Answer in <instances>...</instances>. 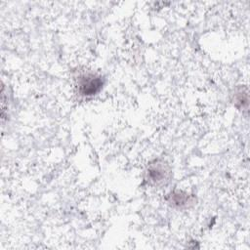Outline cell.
Instances as JSON below:
<instances>
[{
  "label": "cell",
  "instance_id": "6da1fadb",
  "mask_svg": "<svg viewBox=\"0 0 250 250\" xmlns=\"http://www.w3.org/2000/svg\"><path fill=\"white\" fill-rule=\"evenodd\" d=\"M104 86V78L93 73L82 74L78 78V93L83 97H92L98 94Z\"/></svg>",
  "mask_w": 250,
  "mask_h": 250
},
{
  "label": "cell",
  "instance_id": "7a4b0ae2",
  "mask_svg": "<svg viewBox=\"0 0 250 250\" xmlns=\"http://www.w3.org/2000/svg\"><path fill=\"white\" fill-rule=\"evenodd\" d=\"M169 172V166L164 160L154 159L147 166L145 180L148 185L158 186L167 179Z\"/></svg>",
  "mask_w": 250,
  "mask_h": 250
},
{
  "label": "cell",
  "instance_id": "3957f363",
  "mask_svg": "<svg viewBox=\"0 0 250 250\" xmlns=\"http://www.w3.org/2000/svg\"><path fill=\"white\" fill-rule=\"evenodd\" d=\"M169 205L175 208H187L194 203V196L184 190L175 189L166 196Z\"/></svg>",
  "mask_w": 250,
  "mask_h": 250
},
{
  "label": "cell",
  "instance_id": "277c9868",
  "mask_svg": "<svg viewBox=\"0 0 250 250\" xmlns=\"http://www.w3.org/2000/svg\"><path fill=\"white\" fill-rule=\"evenodd\" d=\"M233 104L238 109H247L249 104L248 90L246 87L237 88L233 94Z\"/></svg>",
  "mask_w": 250,
  "mask_h": 250
}]
</instances>
